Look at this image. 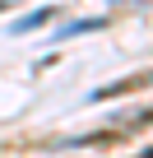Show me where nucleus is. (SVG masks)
Segmentation results:
<instances>
[{"label": "nucleus", "instance_id": "obj_5", "mask_svg": "<svg viewBox=\"0 0 153 158\" xmlns=\"http://www.w3.org/2000/svg\"><path fill=\"white\" fill-rule=\"evenodd\" d=\"M144 158H153V149H148V153H144Z\"/></svg>", "mask_w": 153, "mask_h": 158}, {"label": "nucleus", "instance_id": "obj_4", "mask_svg": "<svg viewBox=\"0 0 153 158\" xmlns=\"http://www.w3.org/2000/svg\"><path fill=\"white\" fill-rule=\"evenodd\" d=\"M5 5H10V0H0V10H5Z\"/></svg>", "mask_w": 153, "mask_h": 158}, {"label": "nucleus", "instance_id": "obj_1", "mask_svg": "<svg viewBox=\"0 0 153 158\" xmlns=\"http://www.w3.org/2000/svg\"><path fill=\"white\" fill-rule=\"evenodd\" d=\"M135 89H153V70H139V74H125V79H116V84L98 89V93H93V102H107V98H116V93H135Z\"/></svg>", "mask_w": 153, "mask_h": 158}, {"label": "nucleus", "instance_id": "obj_3", "mask_svg": "<svg viewBox=\"0 0 153 158\" xmlns=\"http://www.w3.org/2000/svg\"><path fill=\"white\" fill-rule=\"evenodd\" d=\"M98 28H107V19H79V23H65L60 37H79V33H98Z\"/></svg>", "mask_w": 153, "mask_h": 158}, {"label": "nucleus", "instance_id": "obj_2", "mask_svg": "<svg viewBox=\"0 0 153 158\" xmlns=\"http://www.w3.org/2000/svg\"><path fill=\"white\" fill-rule=\"evenodd\" d=\"M46 19H56V10H51V5H46V10H33L28 19H19V23H14V37H23V33H37Z\"/></svg>", "mask_w": 153, "mask_h": 158}]
</instances>
